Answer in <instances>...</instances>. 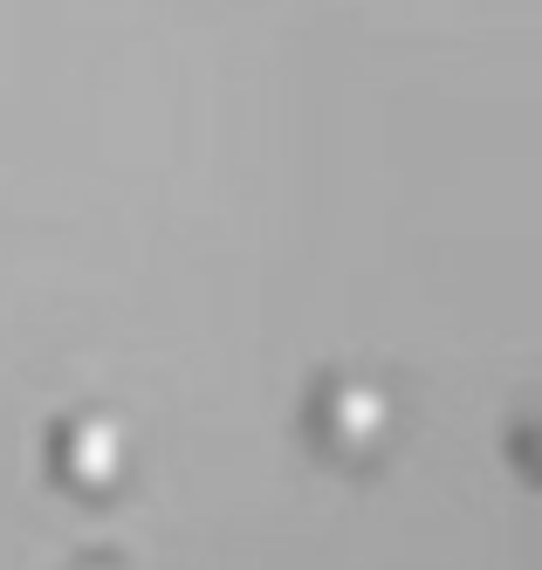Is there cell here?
Here are the masks:
<instances>
[{
    "mask_svg": "<svg viewBox=\"0 0 542 570\" xmlns=\"http://www.w3.org/2000/svg\"><path fill=\"white\" fill-rule=\"evenodd\" d=\"M323 426H329V440H344V446H378L385 440V426H392V399L378 392V385H337L323 399Z\"/></svg>",
    "mask_w": 542,
    "mask_h": 570,
    "instance_id": "6da1fadb",
    "label": "cell"
},
{
    "mask_svg": "<svg viewBox=\"0 0 542 570\" xmlns=\"http://www.w3.org/2000/svg\"><path fill=\"white\" fill-rule=\"evenodd\" d=\"M62 468L82 488H110L124 474V426L117 420H76L69 440H62Z\"/></svg>",
    "mask_w": 542,
    "mask_h": 570,
    "instance_id": "7a4b0ae2",
    "label": "cell"
}]
</instances>
